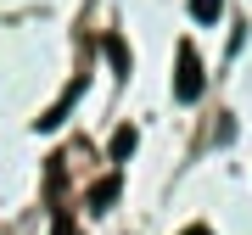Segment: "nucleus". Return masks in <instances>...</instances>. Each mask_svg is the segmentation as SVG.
<instances>
[{
	"label": "nucleus",
	"mask_w": 252,
	"mask_h": 235,
	"mask_svg": "<svg viewBox=\"0 0 252 235\" xmlns=\"http://www.w3.org/2000/svg\"><path fill=\"white\" fill-rule=\"evenodd\" d=\"M174 95H180V101H196V95H202V62H196V45H180V73H174Z\"/></svg>",
	"instance_id": "obj_1"
},
{
	"label": "nucleus",
	"mask_w": 252,
	"mask_h": 235,
	"mask_svg": "<svg viewBox=\"0 0 252 235\" xmlns=\"http://www.w3.org/2000/svg\"><path fill=\"white\" fill-rule=\"evenodd\" d=\"M112 202H118V174H107V179L90 185V207H112Z\"/></svg>",
	"instance_id": "obj_2"
},
{
	"label": "nucleus",
	"mask_w": 252,
	"mask_h": 235,
	"mask_svg": "<svg viewBox=\"0 0 252 235\" xmlns=\"http://www.w3.org/2000/svg\"><path fill=\"white\" fill-rule=\"evenodd\" d=\"M190 17L196 23H219L224 17V0H190Z\"/></svg>",
	"instance_id": "obj_3"
},
{
	"label": "nucleus",
	"mask_w": 252,
	"mask_h": 235,
	"mask_svg": "<svg viewBox=\"0 0 252 235\" xmlns=\"http://www.w3.org/2000/svg\"><path fill=\"white\" fill-rule=\"evenodd\" d=\"M107 62H112L118 73H129V45H124L118 34H107Z\"/></svg>",
	"instance_id": "obj_4"
},
{
	"label": "nucleus",
	"mask_w": 252,
	"mask_h": 235,
	"mask_svg": "<svg viewBox=\"0 0 252 235\" xmlns=\"http://www.w3.org/2000/svg\"><path fill=\"white\" fill-rule=\"evenodd\" d=\"M129 151H135V129H118V135H112V157H118V163H124Z\"/></svg>",
	"instance_id": "obj_5"
},
{
	"label": "nucleus",
	"mask_w": 252,
	"mask_h": 235,
	"mask_svg": "<svg viewBox=\"0 0 252 235\" xmlns=\"http://www.w3.org/2000/svg\"><path fill=\"white\" fill-rule=\"evenodd\" d=\"M180 235H213V230H207V224H190V230H180Z\"/></svg>",
	"instance_id": "obj_6"
},
{
	"label": "nucleus",
	"mask_w": 252,
	"mask_h": 235,
	"mask_svg": "<svg viewBox=\"0 0 252 235\" xmlns=\"http://www.w3.org/2000/svg\"><path fill=\"white\" fill-rule=\"evenodd\" d=\"M56 235H73V230H67V218H56Z\"/></svg>",
	"instance_id": "obj_7"
}]
</instances>
